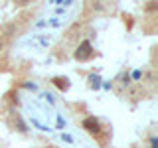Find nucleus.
<instances>
[{"mask_svg":"<svg viewBox=\"0 0 158 148\" xmlns=\"http://www.w3.org/2000/svg\"><path fill=\"white\" fill-rule=\"evenodd\" d=\"M93 56V49H91V43L89 42H83L81 43V47L77 49V53H75V57L77 59H89Z\"/></svg>","mask_w":158,"mask_h":148,"instance_id":"obj_1","label":"nucleus"},{"mask_svg":"<svg viewBox=\"0 0 158 148\" xmlns=\"http://www.w3.org/2000/svg\"><path fill=\"white\" fill-rule=\"evenodd\" d=\"M83 126H85L89 132H93V134H99V130H101V126H99V122L95 118H85V121H83Z\"/></svg>","mask_w":158,"mask_h":148,"instance_id":"obj_2","label":"nucleus"},{"mask_svg":"<svg viewBox=\"0 0 158 148\" xmlns=\"http://www.w3.org/2000/svg\"><path fill=\"white\" fill-rule=\"evenodd\" d=\"M56 83H57L59 87H63V89L67 87V79H56Z\"/></svg>","mask_w":158,"mask_h":148,"instance_id":"obj_3","label":"nucleus"},{"mask_svg":"<svg viewBox=\"0 0 158 148\" xmlns=\"http://www.w3.org/2000/svg\"><path fill=\"white\" fill-rule=\"evenodd\" d=\"M0 47H2V46H0Z\"/></svg>","mask_w":158,"mask_h":148,"instance_id":"obj_4","label":"nucleus"}]
</instances>
